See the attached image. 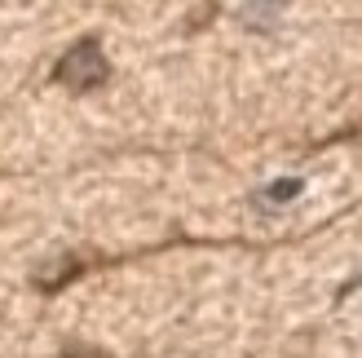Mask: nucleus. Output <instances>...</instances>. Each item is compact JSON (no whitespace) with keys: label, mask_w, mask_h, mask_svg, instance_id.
Returning <instances> with one entry per match:
<instances>
[{"label":"nucleus","mask_w":362,"mask_h":358,"mask_svg":"<svg viewBox=\"0 0 362 358\" xmlns=\"http://www.w3.org/2000/svg\"><path fill=\"white\" fill-rule=\"evenodd\" d=\"M106 76H111V62H106V53H102V45L93 40V35L76 40L58 58V67H53V80L66 84L71 93H88V88L106 84Z\"/></svg>","instance_id":"obj_1"},{"label":"nucleus","mask_w":362,"mask_h":358,"mask_svg":"<svg viewBox=\"0 0 362 358\" xmlns=\"http://www.w3.org/2000/svg\"><path fill=\"white\" fill-rule=\"evenodd\" d=\"M62 358H111V354H102V350H84V345H71Z\"/></svg>","instance_id":"obj_2"}]
</instances>
